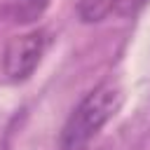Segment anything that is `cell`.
Returning a JSON list of instances; mask_svg holds the SVG:
<instances>
[{"label":"cell","mask_w":150,"mask_h":150,"mask_svg":"<svg viewBox=\"0 0 150 150\" xmlns=\"http://www.w3.org/2000/svg\"><path fill=\"white\" fill-rule=\"evenodd\" d=\"M124 103V89L117 80L96 84L70 112L61 131V150H84L98 131L120 112Z\"/></svg>","instance_id":"6da1fadb"},{"label":"cell","mask_w":150,"mask_h":150,"mask_svg":"<svg viewBox=\"0 0 150 150\" xmlns=\"http://www.w3.org/2000/svg\"><path fill=\"white\" fill-rule=\"evenodd\" d=\"M47 47V38L42 30H30L23 35H16L7 42L2 52V70L12 82H23L33 75L38 68L42 54Z\"/></svg>","instance_id":"7a4b0ae2"},{"label":"cell","mask_w":150,"mask_h":150,"mask_svg":"<svg viewBox=\"0 0 150 150\" xmlns=\"http://www.w3.org/2000/svg\"><path fill=\"white\" fill-rule=\"evenodd\" d=\"M120 0H80L77 2V16L84 23H98L108 19L110 12H115Z\"/></svg>","instance_id":"3957f363"},{"label":"cell","mask_w":150,"mask_h":150,"mask_svg":"<svg viewBox=\"0 0 150 150\" xmlns=\"http://www.w3.org/2000/svg\"><path fill=\"white\" fill-rule=\"evenodd\" d=\"M47 2L49 0H19V9H16L19 21H33V19H38L45 12Z\"/></svg>","instance_id":"277c9868"},{"label":"cell","mask_w":150,"mask_h":150,"mask_svg":"<svg viewBox=\"0 0 150 150\" xmlns=\"http://www.w3.org/2000/svg\"><path fill=\"white\" fill-rule=\"evenodd\" d=\"M145 5H148V0H120L117 12H120V14H136V12H141Z\"/></svg>","instance_id":"5b68a950"}]
</instances>
